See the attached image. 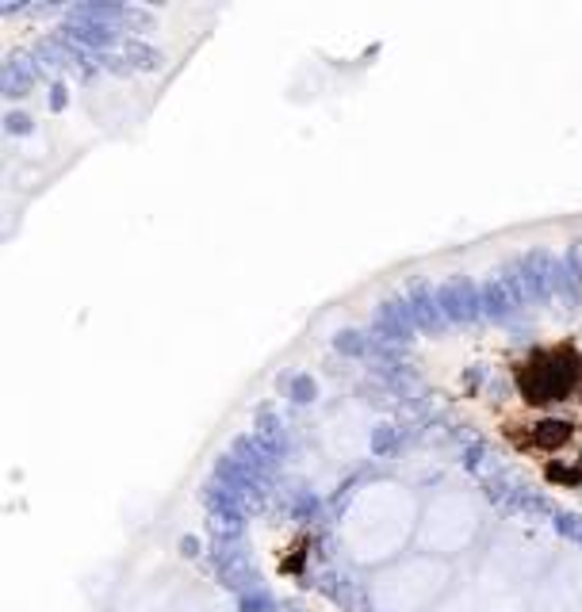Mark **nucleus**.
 Wrapping results in <instances>:
<instances>
[{
    "label": "nucleus",
    "mask_w": 582,
    "mask_h": 612,
    "mask_svg": "<svg viewBox=\"0 0 582 612\" xmlns=\"http://www.w3.org/2000/svg\"><path fill=\"white\" fill-rule=\"evenodd\" d=\"M567 440H571V425H567V421H556V417L536 421V425L525 432V444L540 448V452H556V448H563Z\"/></svg>",
    "instance_id": "obj_2"
},
{
    "label": "nucleus",
    "mask_w": 582,
    "mask_h": 612,
    "mask_svg": "<svg viewBox=\"0 0 582 612\" xmlns=\"http://www.w3.org/2000/svg\"><path fill=\"white\" fill-rule=\"evenodd\" d=\"M582 383V360L575 348H540L529 360L518 367V387L525 394V402H560Z\"/></svg>",
    "instance_id": "obj_1"
},
{
    "label": "nucleus",
    "mask_w": 582,
    "mask_h": 612,
    "mask_svg": "<svg viewBox=\"0 0 582 612\" xmlns=\"http://www.w3.org/2000/svg\"><path fill=\"white\" fill-rule=\"evenodd\" d=\"M548 479L552 482H567V486H575L578 479H582V471H571V467H560V464H548Z\"/></svg>",
    "instance_id": "obj_3"
}]
</instances>
